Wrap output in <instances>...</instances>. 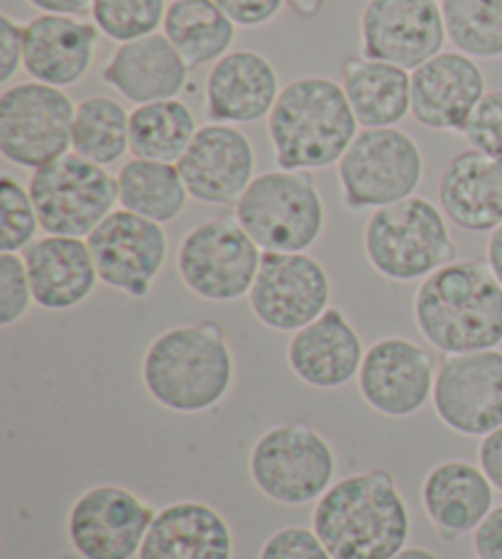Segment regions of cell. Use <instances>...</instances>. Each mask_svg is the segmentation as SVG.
Here are the masks:
<instances>
[{
    "instance_id": "obj_23",
    "label": "cell",
    "mask_w": 502,
    "mask_h": 559,
    "mask_svg": "<svg viewBox=\"0 0 502 559\" xmlns=\"http://www.w3.org/2000/svg\"><path fill=\"white\" fill-rule=\"evenodd\" d=\"M98 37L94 20L39 13L25 25V72L39 84L74 86L92 72Z\"/></svg>"
},
{
    "instance_id": "obj_44",
    "label": "cell",
    "mask_w": 502,
    "mask_h": 559,
    "mask_svg": "<svg viewBox=\"0 0 502 559\" xmlns=\"http://www.w3.org/2000/svg\"><path fill=\"white\" fill-rule=\"evenodd\" d=\"M488 265L493 267V273L502 285V224L488 238Z\"/></svg>"
},
{
    "instance_id": "obj_9",
    "label": "cell",
    "mask_w": 502,
    "mask_h": 559,
    "mask_svg": "<svg viewBox=\"0 0 502 559\" xmlns=\"http://www.w3.org/2000/svg\"><path fill=\"white\" fill-rule=\"evenodd\" d=\"M27 189L47 236L88 238L118 206V177L74 150L35 169Z\"/></svg>"
},
{
    "instance_id": "obj_15",
    "label": "cell",
    "mask_w": 502,
    "mask_h": 559,
    "mask_svg": "<svg viewBox=\"0 0 502 559\" xmlns=\"http://www.w3.org/2000/svg\"><path fill=\"white\" fill-rule=\"evenodd\" d=\"M437 417L451 432L480 437L502 427V352L446 356L437 368L434 395Z\"/></svg>"
},
{
    "instance_id": "obj_35",
    "label": "cell",
    "mask_w": 502,
    "mask_h": 559,
    "mask_svg": "<svg viewBox=\"0 0 502 559\" xmlns=\"http://www.w3.org/2000/svg\"><path fill=\"white\" fill-rule=\"evenodd\" d=\"M39 228L29 189L10 175L0 177V253H23L37 241Z\"/></svg>"
},
{
    "instance_id": "obj_36",
    "label": "cell",
    "mask_w": 502,
    "mask_h": 559,
    "mask_svg": "<svg viewBox=\"0 0 502 559\" xmlns=\"http://www.w3.org/2000/svg\"><path fill=\"white\" fill-rule=\"evenodd\" d=\"M33 302L35 297L23 253H0V326L17 324Z\"/></svg>"
},
{
    "instance_id": "obj_17",
    "label": "cell",
    "mask_w": 502,
    "mask_h": 559,
    "mask_svg": "<svg viewBox=\"0 0 502 559\" xmlns=\"http://www.w3.org/2000/svg\"><path fill=\"white\" fill-rule=\"evenodd\" d=\"M446 39L437 0H368L360 13V55L407 72L444 52Z\"/></svg>"
},
{
    "instance_id": "obj_20",
    "label": "cell",
    "mask_w": 502,
    "mask_h": 559,
    "mask_svg": "<svg viewBox=\"0 0 502 559\" xmlns=\"http://www.w3.org/2000/svg\"><path fill=\"white\" fill-rule=\"evenodd\" d=\"M366 346L358 329L340 307L292 334L287 344V366L301 383L314 391H336L358 378Z\"/></svg>"
},
{
    "instance_id": "obj_13",
    "label": "cell",
    "mask_w": 502,
    "mask_h": 559,
    "mask_svg": "<svg viewBox=\"0 0 502 559\" xmlns=\"http://www.w3.org/2000/svg\"><path fill=\"white\" fill-rule=\"evenodd\" d=\"M98 280L133 299H145L163 275L169 241L163 224L116 209L86 238Z\"/></svg>"
},
{
    "instance_id": "obj_24",
    "label": "cell",
    "mask_w": 502,
    "mask_h": 559,
    "mask_svg": "<svg viewBox=\"0 0 502 559\" xmlns=\"http://www.w3.org/2000/svg\"><path fill=\"white\" fill-rule=\"evenodd\" d=\"M35 305L69 312L84 305L100 283L86 238L43 236L23 251Z\"/></svg>"
},
{
    "instance_id": "obj_38",
    "label": "cell",
    "mask_w": 502,
    "mask_h": 559,
    "mask_svg": "<svg viewBox=\"0 0 502 559\" xmlns=\"http://www.w3.org/2000/svg\"><path fill=\"white\" fill-rule=\"evenodd\" d=\"M258 559H334V555L319 540L314 527L287 525L267 537Z\"/></svg>"
},
{
    "instance_id": "obj_37",
    "label": "cell",
    "mask_w": 502,
    "mask_h": 559,
    "mask_svg": "<svg viewBox=\"0 0 502 559\" xmlns=\"http://www.w3.org/2000/svg\"><path fill=\"white\" fill-rule=\"evenodd\" d=\"M470 150L502 157V88H490L461 131Z\"/></svg>"
},
{
    "instance_id": "obj_5",
    "label": "cell",
    "mask_w": 502,
    "mask_h": 559,
    "mask_svg": "<svg viewBox=\"0 0 502 559\" xmlns=\"http://www.w3.org/2000/svg\"><path fill=\"white\" fill-rule=\"evenodd\" d=\"M363 251L370 267L393 283H415L458 261L446 214L417 194L370 214Z\"/></svg>"
},
{
    "instance_id": "obj_34",
    "label": "cell",
    "mask_w": 502,
    "mask_h": 559,
    "mask_svg": "<svg viewBox=\"0 0 502 559\" xmlns=\"http://www.w3.org/2000/svg\"><path fill=\"white\" fill-rule=\"evenodd\" d=\"M167 0H94L92 20L110 43L125 45L155 35L165 23Z\"/></svg>"
},
{
    "instance_id": "obj_40",
    "label": "cell",
    "mask_w": 502,
    "mask_h": 559,
    "mask_svg": "<svg viewBox=\"0 0 502 559\" xmlns=\"http://www.w3.org/2000/svg\"><path fill=\"white\" fill-rule=\"evenodd\" d=\"M236 27H260L275 20L285 0H214Z\"/></svg>"
},
{
    "instance_id": "obj_31",
    "label": "cell",
    "mask_w": 502,
    "mask_h": 559,
    "mask_svg": "<svg viewBox=\"0 0 502 559\" xmlns=\"http://www.w3.org/2000/svg\"><path fill=\"white\" fill-rule=\"evenodd\" d=\"M196 131V116L182 98L135 106L130 111V153L177 165Z\"/></svg>"
},
{
    "instance_id": "obj_1",
    "label": "cell",
    "mask_w": 502,
    "mask_h": 559,
    "mask_svg": "<svg viewBox=\"0 0 502 559\" xmlns=\"http://www.w3.org/2000/svg\"><path fill=\"white\" fill-rule=\"evenodd\" d=\"M311 527L334 559H393L407 547L411 515L393 472L378 466L331 484Z\"/></svg>"
},
{
    "instance_id": "obj_10",
    "label": "cell",
    "mask_w": 502,
    "mask_h": 559,
    "mask_svg": "<svg viewBox=\"0 0 502 559\" xmlns=\"http://www.w3.org/2000/svg\"><path fill=\"white\" fill-rule=\"evenodd\" d=\"M263 261L260 246L234 216L196 224L177 251V273L189 293L206 302H236L253 289Z\"/></svg>"
},
{
    "instance_id": "obj_18",
    "label": "cell",
    "mask_w": 502,
    "mask_h": 559,
    "mask_svg": "<svg viewBox=\"0 0 502 559\" xmlns=\"http://www.w3.org/2000/svg\"><path fill=\"white\" fill-rule=\"evenodd\" d=\"M187 192L201 204L228 206L243 197L255 179V150L238 126H201L192 145L177 163Z\"/></svg>"
},
{
    "instance_id": "obj_46",
    "label": "cell",
    "mask_w": 502,
    "mask_h": 559,
    "mask_svg": "<svg viewBox=\"0 0 502 559\" xmlns=\"http://www.w3.org/2000/svg\"><path fill=\"white\" fill-rule=\"evenodd\" d=\"M393 559H441V557L437 552L427 550V547L411 545V547H405V550H402V552H397Z\"/></svg>"
},
{
    "instance_id": "obj_2",
    "label": "cell",
    "mask_w": 502,
    "mask_h": 559,
    "mask_svg": "<svg viewBox=\"0 0 502 559\" xmlns=\"http://www.w3.org/2000/svg\"><path fill=\"white\" fill-rule=\"evenodd\" d=\"M140 376L159 407L201 415L228 397L236 383V356L220 324H177L147 344Z\"/></svg>"
},
{
    "instance_id": "obj_32",
    "label": "cell",
    "mask_w": 502,
    "mask_h": 559,
    "mask_svg": "<svg viewBox=\"0 0 502 559\" xmlns=\"http://www.w3.org/2000/svg\"><path fill=\"white\" fill-rule=\"evenodd\" d=\"M72 150L96 165H116L130 153V111L116 98L88 96L76 106Z\"/></svg>"
},
{
    "instance_id": "obj_27",
    "label": "cell",
    "mask_w": 502,
    "mask_h": 559,
    "mask_svg": "<svg viewBox=\"0 0 502 559\" xmlns=\"http://www.w3.org/2000/svg\"><path fill=\"white\" fill-rule=\"evenodd\" d=\"M439 206L464 231L493 234L502 224V157L464 150L439 177Z\"/></svg>"
},
{
    "instance_id": "obj_14",
    "label": "cell",
    "mask_w": 502,
    "mask_h": 559,
    "mask_svg": "<svg viewBox=\"0 0 502 559\" xmlns=\"http://www.w3.org/2000/svg\"><path fill=\"white\" fill-rule=\"evenodd\" d=\"M248 305L263 326L295 334L331 307V277L309 253H263Z\"/></svg>"
},
{
    "instance_id": "obj_39",
    "label": "cell",
    "mask_w": 502,
    "mask_h": 559,
    "mask_svg": "<svg viewBox=\"0 0 502 559\" xmlns=\"http://www.w3.org/2000/svg\"><path fill=\"white\" fill-rule=\"evenodd\" d=\"M25 67V25L0 13V84H8Z\"/></svg>"
},
{
    "instance_id": "obj_30",
    "label": "cell",
    "mask_w": 502,
    "mask_h": 559,
    "mask_svg": "<svg viewBox=\"0 0 502 559\" xmlns=\"http://www.w3.org/2000/svg\"><path fill=\"white\" fill-rule=\"evenodd\" d=\"M118 204L150 222L169 224L189 202L187 185L175 163L133 157L118 169Z\"/></svg>"
},
{
    "instance_id": "obj_22",
    "label": "cell",
    "mask_w": 502,
    "mask_h": 559,
    "mask_svg": "<svg viewBox=\"0 0 502 559\" xmlns=\"http://www.w3.org/2000/svg\"><path fill=\"white\" fill-rule=\"evenodd\" d=\"M419 498L437 535L451 543L486 521L495 508V486L480 466L466 459H446L429 468Z\"/></svg>"
},
{
    "instance_id": "obj_28",
    "label": "cell",
    "mask_w": 502,
    "mask_h": 559,
    "mask_svg": "<svg viewBox=\"0 0 502 559\" xmlns=\"http://www.w3.org/2000/svg\"><path fill=\"white\" fill-rule=\"evenodd\" d=\"M344 92L360 128H397L411 111V72L368 57L344 62Z\"/></svg>"
},
{
    "instance_id": "obj_25",
    "label": "cell",
    "mask_w": 502,
    "mask_h": 559,
    "mask_svg": "<svg viewBox=\"0 0 502 559\" xmlns=\"http://www.w3.org/2000/svg\"><path fill=\"white\" fill-rule=\"evenodd\" d=\"M189 72L182 55L163 35H147L118 45L100 69L104 82L135 106L169 102L184 92Z\"/></svg>"
},
{
    "instance_id": "obj_3",
    "label": "cell",
    "mask_w": 502,
    "mask_h": 559,
    "mask_svg": "<svg viewBox=\"0 0 502 559\" xmlns=\"http://www.w3.org/2000/svg\"><path fill=\"white\" fill-rule=\"evenodd\" d=\"M415 324L444 356L502 344V285L488 261H454L425 277L415 293Z\"/></svg>"
},
{
    "instance_id": "obj_6",
    "label": "cell",
    "mask_w": 502,
    "mask_h": 559,
    "mask_svg": "<svg viewBox=\"0 0 502 559\" xmlns=\"http://www.w3.org/2000/svg\"><path fill=\"white\" fill-rule=\"evenodd\" d=\"M236 218L263 253H307L326 226L324 199L307 169H267L236 202Z\"/></svg>"
},
{
    "instance_id": "obj_7",
    "label": "cell",
    "mask_w": 502,
    "mask_h": 559,
    "mask_svg": "<svg viewBox=\"0 0 502 559\" xmlns=\"http://www.w3.org/2000/svg\"><path fill=\"white\" fill-rule=\"evenodd\" d=\"M250 481L277 506L316 503L336 481V452L307 423H283L255 439L248 456Z\"/></svg>"
},
{
    "instance_id": "obj_45",
    "label": "cell",
    "mask_w": 502,
    "mask_h": 559,
    "mask_svg": "<svg viewBox=\"0 0 502 559\" xmlns=\"http://www.w3.org/2000/svg\"><path fill=\"white\" fill-rule=\"evenodd\" d=\"M328 0H285V5H289L292 13H297L301 20H311L319 17L321 10L326 8Z\"/></svg>"
},
{
    "instance_id": "obj_41",
    "label": "cell",
    "mask_w": 502,
    "mask_h": 559,
    "mask_svg": "<svg viewBox=\"0 0 502 559\" xmlns=\"http://www.w3.org/2000/svg\"><path fill=\"white\" fill-rule=\"evenodd\" d=\"M474 550L478 559H502V506H495L474 531Z\"/></svg>"
},
{
    "instance_id": "obj_43",
    "label": "cell",
    "mask_w": 502,
    "mask_h": 559,
    "mask_svg": "<svg viewBox=\"0 0 502 559\" xmlns=\"http://www.w3.org/2000/svg\"><path fill=\"white\" fill-rule=\"evenodd\" d=\"M29 5L37 8L39 13L47 15H86L92 13L94 0H27Z\"/></svg>"
},
{
    "instance_id": "obj_4",
    "label": "cell",
    "mask_w": 502,
    "mask_h": 559,
    "mask_svg": "<svg viewBox=\"0 0 502 559\" xmlns=\"http://www.w3.org/2000/svg\"><path fill=\"white\" fill-rule=\"evenodd\" d=\"M360 126L344 86L328 76H299L283 86L267 135L283 169H324L338 165Z\"/></svg>"
},
{
    "instance_id": "obj_26",
    "label": "cell",
    "mask_w": 502,
    "mask_h": 559,
    "mask_svg": "<svg viewBox=\"0 0 502 559\" xmlns=\"http://www.w3.org/2000/svg\"><path fill=\"white\" fill-rule=\"evenodd\" d=\"M236 540L224 513L204 501L159 508L138 559H234Z\"/></svg>"
},
{
    "instance_id": "obj_21",
    "label": "cell",
    "mask_w": 502,
    "mask_h": 559,
    "mask_svg": "<svg viewBox=\"0 0 502 559\" xmlns=\"http://www.w3.org/2000/svg\"><path fill=\"white\" fill-rule=\"evenodd\" d=\"M283 92L275 64L253 49H230L211 67L204 84L211 123L246 126L263 121Z\"/></svg>"
},
{
    "instance_id": "obj_19",
    "label": "cell",
    "mask_w": 502,
    "mask_h": 559,
    "mask_svg": "<svg viewBox=\"0 0 502 559\" xmlns=\"http://www.w3.org/2000/svg\"><path fill=\"white\" fill-rule=\"evenodd\" d=\"M483 96V69L464 52H441L411 72V116L429 131L461 133Z\"/></svg>"
},
{
    "instance_id": "obj_33",
    "label": "cell",
    "mask_w": 502,
    "mask_h": 559,
    "mask_svg": "<svg viewBox=\"0 0 502 559\" xmlns=\"http://www.w3.org/2000/svg\"><path fill=\"white\" fill-rule=\"evenodd\" d=\"M446 37L474 59L502 57V0H439Z\"/></svg>"
},
{
    "instance_id": "obj_16",
    "label": "cell",
    "mask_w": 502,
    "mask_h": 559,
    "mask_svg": "<svg viewBox=\"0 0 502 559\" xmlns=\"http://www.w3.org/2000/svg\"><path fill=\"white\" fill-rule=\"evenodd\" d=\"M358 393L370 411L405 419L434 395L437 361L429 348L405 336H383L366 348L358 371Z\"/></svg>"
},
{
    "instance_id": "obj_12",
    "label": "cell",
    "mask_w": 502,
    "mask_h": 559,
    "mask_svg": "<svg viewBox=\"0 0 502 559\" xmlns=\"http://www.w3.org/2000/svg\"><path fill=\"white\" fill-rule=\"evenodd\" d=\"M155 515V508L130 488L98 484L69 508L67 535L82 559H133Z\"/></svg>"
},
{
    "instance_id": "obj_47",
    "label": "cell",
    "mask_w": 502,
    "mask_h": 559,
    "mask_svg": "<svg viewBox=\"0 0 502 559\" xmlns=\"http://www.w3.org/2000/svg\"><path fill=\"white\" fill-rule=\"evenodd\" d=\"M476 559H478V557H476Z\"/></svg>"
},
{
    "instance_id": "obj_8",
    "label": "cell",
    "mask_w": 502,
    "mask_h": 559,
    "mask_svg": "<svg viewBox=\"0 0 502 559\" xmlns=\"http://www.w3.org/2000/svg\"><path fill=\"white\" fill-rule=\"evenodd\" d=\"M336 173L340 199L350 212H375L415 197L425 157L417 140L399 128H360Z\"/></svg>"
},
{
    "instance_id": "obj_42",
    "label": "cell",
    "mask_w": 502,
    "mask_h": 559,
    "mask_svg": "<svg viewBox=\"0 0 502 559\" xmlns=\"http://www.w3.org/2000/svg\"><path fill=\"white\" fill-rule=\"evenodd\" d=\"M478 466L483 468L495 491L502 493V427L480 439L478 447Z\"/></svg>"
},
{
    "instance_id": "obj_11",
    "label": "cell",
    "mask_w": 502,
    "mask_h": 559,
    "mask_svg": "<svg viewBox=\"0 0 502 559\" xmlns=\"http://www.w3.org/2000/svg\"><path fill=\"white\" fill-rule=\"evenodd\" d=\"M76 106L64 88L25 82L0 94V155L25 169H39L72 153Z\"/></svg>"
},
{
    "instance_id": "obj_29",
    "label": "cell",
    "mask_w": 502,
    "mask_h": 559,
    "mask_svg": "<svg viewBox=\"0 0 502 559\" xmlns=\"http://www.w3.org/2000/svg\"><path fill=\"white\" fill-rule=\"evenodd\" d=\"M163 35L172 43L189 69L216 64L234 47L236 23L214 0H172Z\"/></svg>"
}]
</instances>
